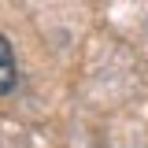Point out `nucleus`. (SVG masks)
Listing matches in <instances>:
<instances>
[{
  "mask_svg": "<svg viewBox=\"0 0 148 148\" xmlns=\"http://www.w3.org/2000/svg\"><path fill=\"white\" fill-rule=\"evenodd\" d=\"M11 89H15V56H11L8 37L0 34V96H8Z\"/></svg>",
  "mask_w": 148,
  "mask_h": 148,
  "instance_id": "1",
  "label": "nucleus"
}]
</instances>
